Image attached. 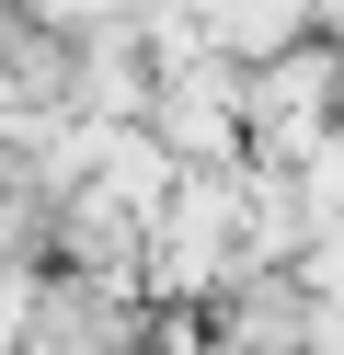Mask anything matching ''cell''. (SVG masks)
<instances>
[{
	"instance_id": "cell-1",
	"label": "cell",
	"mask_w": 344,
	"mask_h": 355,
	"mask_svg": "<svg viewBox=\"0 0 344 355\" xmlns=\"http://www.w3.org/2000/svg\"><path fill=\"white\" fill-rule=\"evenodd\" d=\"M149 138L161 161H218V149H241V69L229 58H183V69L149 80Z\"/></svg>"
},
{
	"instance_id": "cell-3",
	"label": "cell",
	"mask_w": 344,
	"mask_h": 355,
	"mask_svg": "<svg viewBox=\"0 0 344 355\" xmlns=\"http://www.w3.org/2000/svg\"><path fill=\"white\" fill-rule=\"evenodd\" d=\"M333 115H344V46H333Z\"/></svg>"
},
{
	"instance_id": "cell-2",
	"label": "cell",
	"mask_w": 344,
	"mask_h": 355,
	"mask_svg": "<svg viewBox=\"0 0 344 355\" xmlns=\"http://www.w3.org/2000/svg\"><path fill=\"white\" fill-rule=\"evenodd\" d=\"M310 35H333V46H344V0H310Z\"/></svg>"
}]
</instances>
